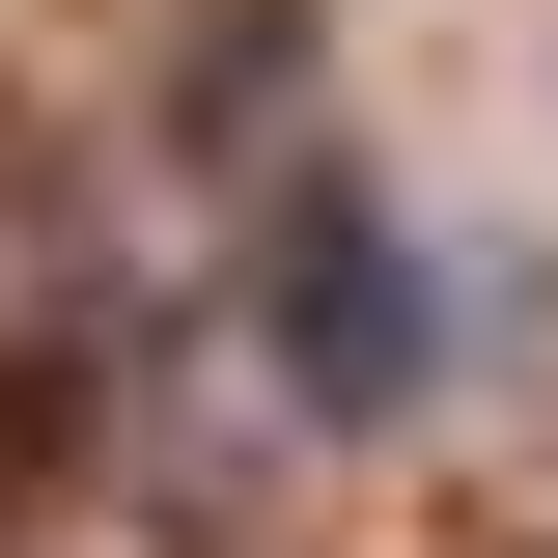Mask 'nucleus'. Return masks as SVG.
<instances>
[{
  "mask_svg": "<svg viewBox=\"0 0 558 558\" xmlns=\"http://www.w3.org/2000/svg\"><path fill=\"white\" fill-rule=\"evenodd\" d=\"M279 363H307V391H336V418H363V391H418V279H391V252H363V223H336V196L279 223Z\"/></svg>",
  "mask_w": 558,
  "mask_h": 558,
  "instance_id": "obj_1",
  "label": "nucleus"
}]
</instances>
